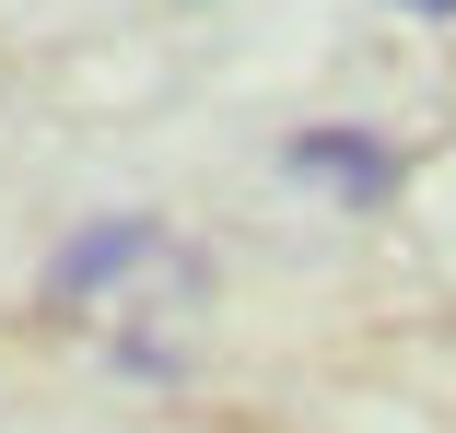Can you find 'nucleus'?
Wrapping results in <instances>:
<instances>
[{"label":"nucleus","instance_id":"f03ea898","mask_svg":"<svg viewBox=\"0 0 456 433\" xmlns=\"http://www.w3.org/2000/svg\"><path fill=\"white\" fill-rule=\"evenodd\" d=\"M164 257V234L141 223V211H106V223H82L59 257H47V305H94L106 282H129V270H152Z\"/></svg>","mask_w":456,"mask_h":433},{"label":"nucleus","instance_id":"7ed1b4c3","mask_svg":"<svg viewBox=\"0 0 456 433\" xmlns=\"http://www.w3.org/2000/svg\"><path fill=\"white\" fill-rule=\"evenodd\" d=\"M398 12H433V24H444V12H456V0H398Z\"/></svg>","mask_w":456,"mask_h":433},{"label":"nucleus","instance_id":"f257e3e1","mask_svg":"<svg viewBox=\"0 0 456 433\" xmlns=\"http://www.w3.org/2000/svg\"><path fill=\"white\" fill-rule=\"evenodd\" d=\"M293 176L305 188H328L339 211H387L398 188H410V152L387 141V129H351V118H328V129H293Z\"/></svg>","mask_w":456,"mask_h":433}]
</instances>
